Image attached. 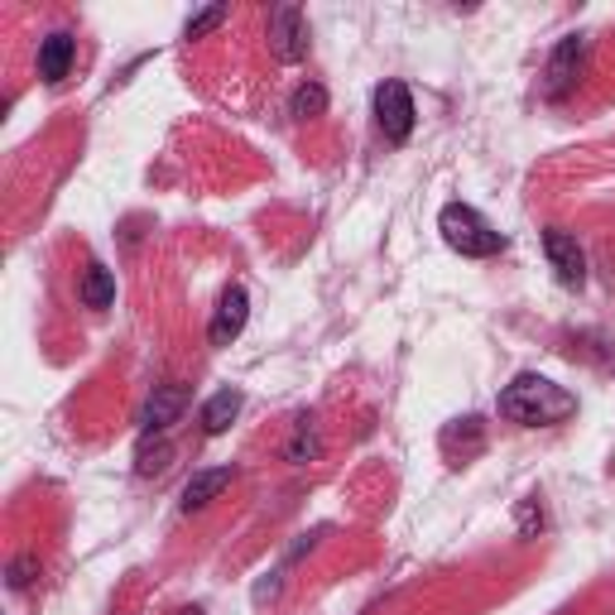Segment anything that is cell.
Listing matches in <instances>:
<instances>
[{"mask_svg": "<svg viewBox=\"0 0 615 615\" xmlns=\"http://www.w3.org/2000/svg\"><path fill=\"white\" fill-rule=\"evenodd\" d=\"M581 53H587V43H581L577 35H573V39H563V43L553 49V59H548V82H543L553 102H558V97H567V87H573V77H577Z\"/></svg>", "mask_w": 615, "mask_h": 615, "instance_id": "cell-9", "label": "cell"}, {"mask_svg": "<svg viewBox=\"0 0 615 615\" xmlns=\"http://www.w3.org/2000/svg\"><path fill=\"white\" fill-rule=\"evenodd\" d=\"M77 298H82V308H97V312L111 308V304H116V274H111L102 260H92V265H87V270H82V284H77Z\"/></svg>", "mask_w": 615, "mask_h": 615, "instance_id": "cell-11", "label": "cell"}, {"mask_svg": "<svg viewBox=\"0 0 615 615\" xmlns=\"http://www.w3.org/2000/svg\"><path fill=\"white\" fill-rule=\"evenodd\" d=\"M236 413H241V389H217V395L203 405V433H207V438L227 433Z\"/></svg>", "mask_w": 615, "mask_h": 615, "instance_id": "cell-12", "label": "cell"}, {"mask_svg": "<svg viewBox=\"0 0 615 615\" xmlns=\"http://www.w3.org/2000/svg\"><path fill=\"white\" fill-rule=\"evenodd\" d=\"M270 49H274V59H284V63L308 59V25H304V10H298V5H279L274 10Z\"/></svg>", "mask_w": 615, "mask_h": 615, "instance_id": "cell-5", "label": "cell"}, {"mask_svg": "<svg viewBox=\"0 0 615 615\" xmlns=\"http://www.w3.org/2000/svg\"><path fill=\"white\" fill-rule=\"evenodd\" d=\"M77 59V39L68 35V29H53L49 39H39V77L43 82H63Z\"/></svg>", "mask_w": 615, "mask_h": 615, "instance_id": "cell-8", "label": "cell"}, {"mask_svg": "<svg viewBox=\"0 0 615 615\" xmlns=\"http://www.w3.org/2000/svg\"><path fill=\"white\" fill-rule=\"evenodd\" d=\"M245 318H251V298H245L241 284H231L227 294L217 298V312H212V322H207V342L212 346H231L245 332Z\"/></svg>", "mask_w": 615, "mask_h": 615, "instance_id": "cell-6", "label": "cell"}, {"mask_svg": "<svg viewBox=\"0 0 615 615\" xmlns=\"http://www.w3.org/2000/svg\"><path fill=\"white\" fill-rule=\"evenodd\" d=\"M231 476H236L231 466H212V472H197V476L183 486V510H188V514H193V510H207L212 500H217L221 490L231 486Z\"/></svg>", "mask_w": 615, "mask_h": 615, "instance_id": "cell-10", "label": "cell"}, {"mask_svg": "<svg viewBox=\"0 0 615 615\" xmlns=\"http://www.w3.org/2000/svg\"><path fill=\"white\" fill-rule=\"evenodd\" d=\"M375 126L389 144H405L413 136V97H409L405 82H395V77L375 87Z\"/></svg>", "mask_w": 615, "mask_h": 615, "instance_id": "cell-3", "label": "cell"}, {"mask_svg": "<svg viewBox=\"0 0 615 615\" xmlns=\"http://www.w3.org/2000/svg\"><path fill=\"white\" fill-rule=\"evenodd\" d=\"M318 457V433L308 428V419H298V428H294V443H289V462L294 466H304Z\"/></svg>", "mask_w": 615, "mask_h": 615, "instance_id": "cell-14", "label": "cell"}, {"mask_svg": "<svg viewBox=\"0 0 615 615\" xmlns=\"http://www.w3.org/2000/svg\"><path fill=\"white\" fill-rule=\"evenodd\" d=\"M227 20H231V10H227V5H212V10H203V15L188 20L183 35H188V39H203V35H212L217 25H227Z\"/></svg>", "mask_w": 615, "mask_h": 615, "instance_id": "cell-16", "label": "cell"}, {"mask_svg": "<svg viewBox=\"0 0 615 615\" xmlns=\"http://www.w3.org/2000/svg\"><path fill=\"white\" fill-rule=\"evenodd\" d=\"M543 255H548V265H553V274H558V284H563V289L587 284V255H581V245H577L573 231L548 227L543 231Z\"/></svg>", "mask_w": 615, "mask_h": 615, "instance_id": "cell-4", "label": "cell"}, {"mask_svg": "<svg viewBox=\"0 0 615 615\" xmlns=\"http://www.w3.org/2000/svg\"><path fill=\"white\" fill-rule=\"evenodd\" d=\"M438 231L457 255H466V260H490V255L505 251V236H500V231L466 203H447L438 212Z\"/></svg>", "mask_w": 615, "mask_h": 615, "instance_id": "cell-2", "label": "cell"}, {"mask_svg": "<svg viewBox=\"0 0 615 615\" xmlns=\"http://www.w3.org/2000/svg\"><path fill=\"white\" fill-rule=\"evenodd\" d=\"M457 443H466V452H476V447H481V419H457L452 428L443 433V447H447V452H452Z\"/></svg>", "mask_w": 615, "mask_h": 615, "instance_id": "cell-15", "label": "cell"}, {"mask_svg": "<svg viewBox=\"0 0 615 615\" xmlns=\"http://www.w3.org/2000/svg\"><path fill=\"white\" fill-rule=\"evenodd\" d=\"M35 577H39V558L35 553H20L15 563H10V587H15V591H25Z\"/></svg>", "mask_w": 615, "mask_h": 615, "instance_id": "cell-17", "label": "cell"}, {"mask_svg": "<svg viewBox=\"0 0 615 615\" xmlns=\"http://www.w3.org/2000/svg\"><path fill=\"white\" fill-rule=\"evenodd\" d=\"M322 111H328V92H322L318 82H304L289 97V116H298V120H312V116H322Z\"/></svg>", "mask_w": 615, "mask_h": 615, "instance_id": "cell-13", "label": "cell"}, {"mask_svg": "<svg viewBox=\"0 0 615 615\" xmlns=\"http://www.w3.org/2000/svg\"><path fill=\"white\" fill-rule=\"evenodd\" d=\"M188 409V385H154L150 405L140 413V428L144 433H164L169 423H178V413Z\"/></svg>", "mask_w": 615, "mask_h": 615, "instance_id": "cell-7", "label": "cell"}, {"mask_svg": "<svg viewBox=\"0 0 615 615\" xmlns=\"http://www.w3.org/2000/svg\"><path fill=\"white\" fill-rule=\"evenodd\" d=\"M178 615H203V611H178Z\"/></svg>", "mask_w": 615, "mask_h": 615, "instance_id": "cell-18", "label": "cell"}, {"mask_svg": "<svg viewBox=\"0 0 615 615\" xmlns=\"http://www.w3.org/2000/svg\"><path fill=\"white\" fill-rule=\"evenodd\" d=\"M500 413H505L510 423H520V428H553V423L573 419L577 399L567 395L563 385H553L548 375L524 371L500 389Z\"/></svg>", "mask_w": 615, "mask_h": 615, "instance_id": "cell-1", "label": "cell"}]
</instances>
